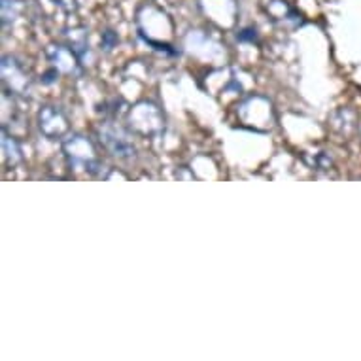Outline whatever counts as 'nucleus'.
<instances>
[{
	"label": "nucleus",
	"mask_w": 361,
	"mask_h": 361,
	"mask_svg": "<svg viewBox=\"0 0 361 361\" xmlns=\"http://www.w3.org/2000/svg\"><path fill=\"white\" fill-rule=\"evenodd\" d=\"M51 127H57L61 135H63L68 129V123H66L65 114L61 112V110H57L54 106H46L40 112V129L46 137H49L51 130H54Z\"/></svg>",
	"instance_id": "nucleus-3"
},
{
	"label": "nucleus",
	"mask_w": 361,
	"mask_h": 361,
	"mask_svg": "<svg viewBox=\"0 0 361 361\" xmlns=\"http://www.w3.org/2000/svg\"><path fill=\"white\" fill-rule=\"evenodd\" d=\"M4 155H6L8 165H16L19 159H21V149H19L18 142L13 140L12 148H10V142L4 138Z\"/></svg>",
	"instance_id": "nucleus-8"
},
{
	"label": "nucleus",
	"mask_w": 361,
	"mask_h": 361,
	"mask_svg": "<svg viewBox=\"0 0 361 361\" xmlns=\"http://www.w3.org/2000/svg\"><path fill=\"white\" fill-rule=\"evenodd\" d=\"M21 12V2L19 0H2V21H13Z\"/></svg>",
	"instance_id": "nucleus-7"
},
{
	"label": "nucleus",
	"mask_w": 361,
	"mask_h": 361,
	"mask_svg": "<svg viewBox=\"0 0 361 361\" xmlns=\"http://www.w3.org/2000/svg\"><path fill=\"white\" fill-rule=\"evenodd\" d=\"M65 152L71 159V165L83 166L87 172H97L101 166V161L97 159L95 149L89 140L83 137H74L65 144Z\"/></svg>",
	"instance_id": "nucleus-1"
},
{
	"label": "nucleus",
	"mask_w": 361,
	"mask_h": 361,
	"mask_svg": "<svg viewBox=\"0 0 361 361\" xmlns=\"http://www.w3.org/2000/svg\"><path fill=\"white\" fill-rule=\"evenodd\" d=\"M51 2L66 13H74L78 10V0H51Z\"/></svg>",
	"instance_id": "nucleus-9"
},
{
	"label": "nucleus",
	"mask_w": 361,
	"mask_h": 361,
	"mask_svg": "<svg viewBox=\"0 0 361 361\" xmlns=\"http://www.w3.org/2000/svg\"><path fill=\"white\" fill-rule=\"evenodd\" d=\"M267 12H269V16H271L274 21H279V23L282 25L293 23L297 27V25L302 23L301 19H299L301 16H297L295 10H293L286 0H271L269 6H267Z\"/></svg>",
	"instance_id": "nucleus-4"
},
{
	"label": "nucleus",
	"mask_w": 361,
	"mask_h": 361,
	"mask_svg": "<svg viewBox=\"0 0 361 361\" xmlns=\"http://www.w3.org/2000/svg\"><path fill=\"white\" fill-rule=\"evenodd\" d=\"M23 68L18 65V61L6 57L4 65H2V76H13V82L10 85L13 93H25V89H29V80L23 76Z\"/></svg>",
	"instance_id": "nucleus-5"
},
{
	"label": "nucleus",
	"mask_w": 361,
	"mask_h": 361,
	"mask_svg": "<svg viewBox=\"0 0 361 361\" xmlns=\"http://www.w3.org/2000/svg\"><path fill=\"white\" fill-rule=\"evenodd\" d=\"M101 140L116 157H123L125 159V157H133V155H135V146H133L129 137H127L121 129L108 127L106 125L101 133Z\"/></svg>",
	"instance_id": "nucleus-2"
},
{
	"label": "nucleus",
	"mask_w": 361,
	"mask_h": 361,
	"mask_svg": "<svg viewBox=\"0 0 361 361\" xmlns=\"http://www.w3.org/2000/svg\"><path fill=\"white\" fill-rule=\"evenodd\" d=\"M49 57L54 61L55 68H59L63 72H71V74H78V55L72 49L65 48H54V51H49Z\"/></svg>",
	"instance_id": "nucleus-6"
}]
</instances>
